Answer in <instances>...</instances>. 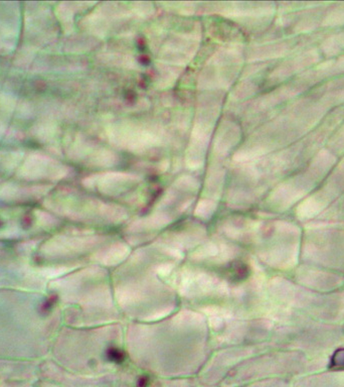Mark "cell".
Instances as JSON below:
<instances>
[{
    "mask_svg": "<svg viewBox=\"0 0 344 387\" xmlns=\"http://www.w3.org/2000/svg\"><path fill=\"white\" fill-rule=\"evenodd\" d=\"M332 366L336 368H344V349H340L335 352L331 360Z\"/></svg>",
    "mask_w": 344,
    "mask_h": 387,
    "instance_id": "6da1fadb",
    "label": "cell"
},
{
    "mask_svg": "<svg viewBox=\"0 0 344 387\" xmlns=\"http://www.w3.org/2000/svg\"><path fill=\"white\" fill-rule=\"evenodd\" d=\"M108 356H109V358L111 359V360L116 361V362L122 361L123 358H124L123 353H121L118 349H111V350H109Z\"/></svg>",
    "mask_w": 344,
    "mask_h": 387,
    "instance_id": "7a4b0ae2",
    "label": "cell"
}]
</instances>
